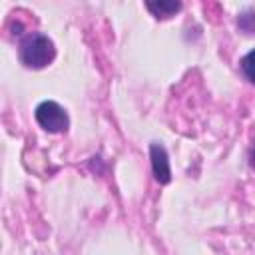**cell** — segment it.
Instances as JSON below:
<instances>
[{"instance_id": "cell-3", "label": "cell", "mask_w": 255, "mask_h": 255, "mask_svg": "<svg viewBox=\"0 0 255 255\" xmlns=\"http://www.w3.org/2000/svg\"><path fill=\"white\" fill-rule=\"evenodd\" d=\"M149 157H151V169H153V177L159 183H169L171 181V167H169V159H167V151L161 143L153 141L149 145Z\"/></svg>"}, {"instance_id": "cell-1", "label": "cell", "mask_w": 255, "mask_h": 255, "mask_svg": "<svg viewBox=\"0 0 255 255\" xmlns=\"http://www.w3.org/2000/svg\"><path fill=\"white\" fill-rule=\"evenodd\" d=\"M54 56H56L54 42L46 34L32 32L20 44V60L26 68H34V70L46 68L54 60Z\"/></svg>"}, {"instance_id": "cell-5", "label": "cell", "mask_w": 255, "mask_h": 255, "mask_svg": "<svg viewBox=\"0 0 255 255\" xmlns=\"http://www.w3.org/2000/svg\"><path fill=\"white\" fill-rule=\"evenodd\" d=\"M239 66H241L243 76H245L251 84H255V48H253L251 52H247V54L241 58Z\"/></svg>"}, {"instance_id": "cell-2", "label": "cell", "mask_w": 255, "mask_h": 255, "mask_svg": "<svg viewBox=\"0 0 255 255\" xmlns=\"http://www.w3.org/2000/svg\"><path fill=\"white\" fill-rule=\"evenodd\" d=\"M36 122L40 124L42 129L50 131V133H62L68 129L70 126V120H68V114L66 110L58 104V102H42L38 108H36Z\"/></svg>"}, {"instance_id": "cell-7", "label": "cell", "mask_w": 255, "mask_h": 255, "mask_svg": "<svg viewBox=\"0 0 255 255\" xmlns=\"http://www.w3.org/2000/svg\"><path fill=\"white\" fill-rule=\"evenodd\" d=\"M251 165L255 167V147H253V151H251Z\"/></svg>"}, {"instance_id": "cell-4", "label": "cell", "mask_w": 255, "mask_h": 255, "mask_svg": "<svg viewBox=\"0 0 255 255\" xmlns=\"http://www.w3.org/2000/svg\"><path fill=\"white\" fill-rule=\"evenodd\" d=\"M181 8L179 2H147V10L153 12L155 18H169Z\"/></svg>"}, {"instance_id": "cell-6", "label": "cell", "mask_w": 255, "mask_h": 255, "mask_svg": "<svg viewBox=\"0 0 255 255\" xmlns=\"http://www.w3.org/2000/svg\"><path fill=\"white\" fill-rule=\"evenodd\" d=\"M237 26L245 34H255V10H245L237 18Z\"/></svg>"}]
</instances>
